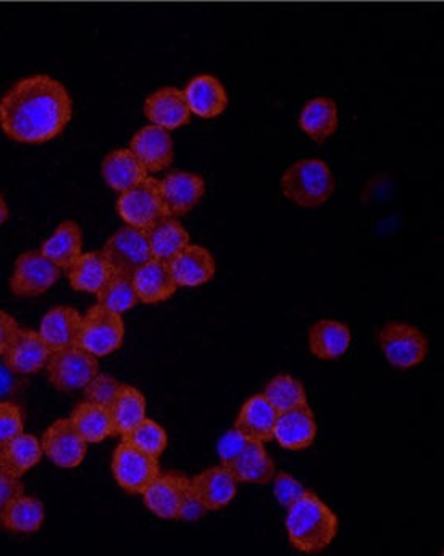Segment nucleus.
<instances>
[{
	"label": "nucleus",
	"mask_w": 444,
	"mask_h": 556,
	"mask_svg": "<svg viewBox=\"0 0 444 556\" xmlns=\"http://www.w3.org/2000/svg\"><path fill=\"white\" fill-rule=\"evenodd\" d=\"M185 99L191 114L198 117H220L228 108V92L220 79L212 75H199L185 88Z\"/></svg>",
	"instance_id": "21"
},
{
	"label": "nucleus",
	"mask_w": 444,
	"mask_h": 556,
	"mask_svg": "<svg viewBox=\"0 0 444 556\" xmlns=\"http://www.w3.org/2000/svg\"><path fill=\"white\" fill-rule=\"evenodd\" d=\"M338 518L317 495L307 492L288 508L287 531L291 547L306 555H317L333 544Z\"/></svg>",
	"instance_id": "2"
},
{
	"label": "nucleus",
	"mask_w": 444,
	"mask_h": 556,
	"mask_svg": "<svg viewBox=\"0 0 444 556\" xmlns=\"http://www.w3.org/2000/svg\"><path fill=\"white\" fill-rule=\"evenodd\" d=\"M205 515H207V508H205L204 503L194 493L190 492L187 498H185L180 513H178V521L198 522Z\"/></svg>",
	"instance_id": "42"
},
{
	"label": "nucleus",
	"mask_w": 444,
	"mask_h": 556,
	"mask_svg": "<svg viewBox=\"0 0 444 556\" xmlns=\"http://www.w3.org/2000/svg\"><path fill=\"white\" fill-rule=\"evenodd\" d=\"M41 253L61 270H68L83 254V233L78 224L65 220L42 244Z\"/></svg>",
	"instance_id": "30"
},
{
	"label": "nucleus",
	"mask_w": 444,
	"mask_h": 556,
	"mask_svg": "<svg viewBox=\"0 0 444 556\" xmlns=\"http://www.w3.org/2000/svg\"><path fill=\"white\" fill-rule=\"evenodd\" d=\"M125 324L122 314L94 306L83 316L78 345L96 357L109 356L124 345Z\"/></svg>",
	"instance_id": "6"
},
{
	"label": "nucleus",
	"mask_w": 444,
	"mask_h": 556,
	"mask_svg": "<svg viewBox=\"0 0 444 556\" xmlns=\"http://www.w3.org/2000/svg\"><path fill=\"white\" fill-rule=\"evenodd\" d=\"M42 456L45 452H42L41 442L36 437L22 433L0 446V469L20 479L38 466Z\"/></svg>",
	"instance_id": "29"
},
{
	"label": "nucleus",
	"mask_w": 444,
	"mask_h": 556,
	"mask_svg": "<svg viewBox=\"0 0 444 556\" xmlns=\"http://www.w3.org/2000/svg\"><path fill=\"white\" fill-rule=\"evenodd\" d=\"M16 374H13L9 367L5 366V363L0 364V396L10 395V393L15 390Z\"/></svg>",
	"instance_id": "45"
},
{
	"label": "nucleus",
	"mask_w": 444,
	"mask_h": 556,
	"mask_svg": "<svg viewBox=\"0 0 444 556\" xmlns=\"http://www.w3.org/2000/svg\"><path fill=\"white\" fill-rule=\"evenodd\" d=\"M244 443H246V439H244L243 435H240L237 430H231L227 435H224V439L218 443V453H220L221 465L227 463L228 459L233 458V456L240 452V448Z\"/></svg>",
	"instance_id": "44"
},
{
	"label": "nucleus",
	"mask_w": 444,
	"mask_h": 556,
	"mask_svg": "<svg viewBox=\"0 0 444 556\" xmlns=\"http://www.w3.org/2000/svg\"><path fill=\"white\" fill-rule=\"evenodd\" d=\"M300 127L313 141L325 142L338 130V105L331 98L310 99L300 115Z\"/></svg>",
	"instance_id": "32"
},
{
	"label": "nucleus",
	"mask_w": 444,
	"mask_h": 556,
	"mask_svg": "<svg viewBox=\"0 0 444 556\" xmlns=\"http://www.w3.org/2000/svg\"><path fill=\"white\" fill-rule=\"evenodd\" d=\"M48 379L61 392H78L99 374L98 357L79 345L52 351Z\"/></svg>",
	"instance_id": "4"
},
{
	"label": "nucleus",
	"mask_w": 444,
	"mask_h": 556,
	"mask_svg": "<svg viewBox=\"0 0 444 556\" xmlns=\"http://www.w3.org/2000/svg\"><path fill=\"white\" fill-rule=\"evenodd\" d=\"M112 472L115 481L125 492L142 495L152 481L161 475V468H158V458L124 442L115 450Z\"/></svg>",
	"instance_id": "9"
},
{
	"label": "nucleus",
	"mask_w": 444,
	"mask_h": 556,
	"mask_svg": "<svg viewBox=\"0 0 444 556\" xmlns=\"http://www.w3.org/2000/svg\"><path fill=\"white\" fill-rule=\"evenodd\" d=\"M7 218H9V206H7L5 200L0 194V225L5 224Z\"/></svg>",
	"instance_id": "46"
},
{
	"label": "nucleus",
	"mask_w": 444,
	"mask_h": 556,
	"mask_svg": "<svg viewBox=\"0 0 444 556\" xmlns=\"http://www.w3.org/2000/svg\"><path fill=\"white\" fill-rule=\"evenodd\" d=\"M351 330L346 324L325 319L314 324L309 330V350L321 361H337L351 346Z\"/></svg>",
	"instance_id": "27"
},
{
	"label": "nucleus",
	"mask_w": 444,
	"mask_h": 556,
	"mask_svg": "<svg viewBox=\"0 0 444 556\" xmlns=\"http://www.w3.org/2000/svg\"><path fill=\"white\" fill-rule=\"evenodd\" d=\"M191 492V481L178 472L158 475L144 490L142 498L149 511L164 521H177L185 498Z\"/></svg>",
	"instance_id": "11"
},
{
	"label": "nucleus",
	"mask_w": 444,
	"mask_h": 556,
	"mask_svg": "<svg viewBox=\"0 0 444 556\" xmlns=\"http://www.w3.org/2000/svg\"><path fill=\"white\" fill-rule=\"evenodd\" d=\"M144 115L152 125L167 131L178 130L191 122V111L185 92L174 86L152 92L145 99Z\"/></svg>",
	"instance_id": "13"
},
{
	"label": "nucleus",
	"mask_w": 444,
	"mask_h": 556,
	"mask_svg": "<svg viewBox=\"0 0 444 556\" xmlns=\"http://www.w3.org/2000/svg\"><path fill=\"white\" fill-rule=\"evenodd\" d=\"M162 200L168 215L181 217L201 203L205 194V181L201 175L191 172H172L158 181Z\"/></svg>",
	"instance_id": "14"
},
{
	"label": "nucleus",
	"mask_w": 444,
	"mask_h": 556,
	"mask_svg": "<svg viewBox=\"0 0 444 556\" xmlns=\"http://www.w3.org/2000/svg\"><path fill=\"white\" fill-rule=\"evenodd\" d=\"M112 276L114 269L102 251L81 254L68 269L69 285L83 293H98Z\"/></svg>",
	"instance_id": "31"
},
{
	"label": "nucleus",
	"mask_w": 444,
	"mask_h": 556,
	"mask_svg": "<svg viewBox=\"0 0 444 556\" xmlns=\"http://www.w3.org/2000/svg\"><path fill=\"white\" fill-rule=\"evenodd\" d=\"M264 396L280 413L307 405V393L300 380L291 376H277L265 386Z\"/></svg>",
	"instance_id": "36"
},
{
	"label": "nucleus",
	"mask_w": 444,
	"mask_h": 556,
	"mask_svg": "<svg viewBox=\"0 0 444 556\" xmlns=\"http://www.w3.org/2000/svg\"><path fill=\"white\" fill-rule=\"evenodd\" d=\"M61 276L62 270L41 251H26L13 267L10 290L18 298L41 296L58 283Z\"/></svg>",
	"instance_id": "7"
},
{
	"label": "nucleus",
	"mask_w": 444,
	"mask_h": 556,
	"mask_svg": "<svg viewBox=\"0 0 444 556\" xmlns=\"http://www.w3.org/2000/svg\"><path fill=\"white\" fill-rule=\"evenodd\" d=\"M42 452L58 468L75 469L88 452V443L76 432L72 420H55L41 440Z\"/></svg>",
	"instance_id": "12"
},
{
	"label": "nucleus",
	"mask_w": 444,
	"mask_h": 556,
	"mask_svg": "<svg viewBox=\"0 0 444 556\" xmlns=\"http://www.w3.org/2000/svg\"><path fill=\"white\" fill-rule=\"evenodd\" d=\"M237 484L227 468L207 469L191 481V492L204 503L207 511L227 508L237 496Z\"/></svg>",
	"instance_id": "22"
},
{
	"label": "nucleus",
	"mask_w": 444,
	"mask_h": 556,
	"mask_svg": "<svg viewBox=\"0 0 444 556\" xmlns=\"http://www.w3.org/2000/svg\"><path fill=\"white\" fill-rule=\"evenodd\" d=\"M149 172L139 159L132 154L131 149H117L109 152L102 162V177L105 184L118 193L129 190L139 181L148 178Z\"/></svg>",
	"instance_id": "26"
},
{
	"label": "nucleus",
	"mask_w": 444,
	"mask_h": 556,
	"mask_svg": "<svg viewBox=\"0 0 444 556\" xmlns=\"http://www.w3.org/2000/svg\"><path fill=\"white\" fill-rule=\"evenodd\" d=\"M307 492H309V490L301 484V482H297L293 476L280 472V475L274 478V493L275 496H277L278 503H280L283 508H290L297 500L303 498Z\"/></svg>",
	"instance_id": "40"
},
{
	"label": "nucleus",
	"mask_w": 444,
	"mask_h": 556,
	"mask_svg": "<svg viewBox=\"0 0 444 556\" xmlns=\"http://www.w3.org/2000/svg\"><path fill=\"white\" fill-rule=\"evenodd\" d=\"M129 149L149 174L164 172L174 162L175 149L170 131L155 125H149L135 134L129 142Z\"/></svg>",
	"instance_id": "16"
},
{
	"label": "nucleus",
	"mask_w": 444,
	"mask_h": 556,
	"mask_svg": "<svg viewBox=\"0 0 444 556\" xmlns=\"http://www.w3.org/2000/svg\"><path fill=\"white\" fill-rule=\"evenodd\" d=\"M379 340L388 363L399 370L420 366L429 354L426 333L409 324H386L381 329Z\"/></svg>",
	"instance_id": "5"
},
{
	"label": "nucleus",
	"mask_w": 444,
	"mask_h": 556,
	"mask_svg": "<svg viewBox=\"0 0 444 556\" xmlns=\"http://www.w3.org/2000/svg\"><path fill=\"white\" fill-rule=\"evenodd\" d=\"M132 283H135L139 301L144 304L164 303V301L170 300L178 290L168 263L155 260V257L132 274Z\"/></svg>",
	"instance_id": "20"
},
{
	"label": "nucleus",
	"mask_w": 444,
	"mask_h": 556,
	"mask_svg": "<svg viewBox=\"0 0 444 556\" xmlns=\"http://www.w3.org/2000/svg\"><path fill=\"white\" fill-rule=\"evenodd\" d=\"M122 387L124 386L114 377L98 374L83 390H85L86 402L111 408L112 403L120 393Z\"/></svg>",
	"instance_id": "38"
},
{
	"label": "nucleus",
	"mask_w": 444,
	"mask_h": 556,
	"mask_svg": "<svg viewBox=\"0 0 444 556\" xmlns=\"http://www.w3.org/2000/svg\"><path fill=\"white\" fill-rule=\"evenodd\" d=\"M178 287L195 288L215 277V260L211 251L199 244H188L168 263Z\"/></svg>",
	"instance_id": "19"
},
{
	"label": "nucleus",
	"mask_w": 444,
	"mask_h": 556,
	"mask_svg": "<svg viewBox=\"0 0 444 556\" xmlns=\"http://www.w3.org/2000/svg\"><path fill=\"white\" fill-rule=\"evenodd\" d=\"M317 437V424L309 405L280 413L275 422L274 440L281 448L303 452L313 445Z\"/></svg>",
	"instance_id": "18"
},
{
	"label": "nucleus",
	"mask_w": 444,
	"mask_h": 556,
	"mask_svg": "<svg viewBox=\"0 0 444 556\" xmlns=\"http://www.w3.org/2000/svg\"><path fill=\"white\" fill-rule=\"evenodd\" d=\"M25 493V486L18 478L7 475L5 471L0 469V511L9 505L13 500L18 498L20 495Z\"/></svg>",
	"instance_id": "41"
},
{
	"label": "nucleus",
	"mask_w": 444,
	"mask_h": 556,
	"mask_svg": "<svg viewBox=\"0 0 444 556\" xmlns=\"http://www.w3.org/2000/svg\"><path fill=\"white\" fill-rule=\"evenodd\" d=\"M221 466L241 484L265 485L275 478L274 462L261 442L246 440L240 452Z\"/></svg>",
	"instance_id": "17"
},
{
	"label": "nucleus",
	"mask_w": 444,
	"mask_h": 556,
	"mask_svg": "<svg viewBox=\"0 0 444 556\" xmlns=\"http://www.w3.org/2000/svg\"><path fill=\"white\" fill-rule=\"evenodd\" d=\"M96 296H98L99 306L117 314H125L139 303L132 276H125V274L114 273Z\"/></svg>",
	"instance_id": "35"
},
{
	"label": "nucleus",
	"mask_w": 444,
	"mask_h": 556,
	"mask_svg": "<svg viewBox=\"0 0 444 556\" xmlns=\"http://www.w3.org/2000/svg\"><path fill=\"white\" fill-rule=\"evenodd\" d=\"M20 327L10 314L0 311V356L7 353L13 340L18 336Z\"/></svg>",
	"instance_id": "43"
},
{
	"label": "nucleus",
	"mask_w": 444,
	"mask_h": 556,
	"mask_svg": "<svg viewBox=\"0 0 444 556\" xmlns=\"http://www.w3.org/2000/svg\"><path fill=\"white\" fill-rule=\"evenodd\" d=\"M280 188L283 197L296 206L316 208L324 206L333 197L337 181L327 162L303 159L287 168Z\"/></svg>",
	"instance_id": "3"
},
{
	"label": "nucleus",
	"mask_w": 444,
	"mask_h": 556,
	"mask_svg": "<svg viewBox=\"0 0 444 556\" xmlns=\"http://www.w3.org/2000/svg\"><path fill=\"white\" fill-rule=\"evenodd\" d=\"M83 316L69 306L52 307L41 323L39 336L52 351L65 350L79 343Z\"/></svg>",
	"instance_id": "24"
},
{
	"label": "nucleus",
	"mask_w": 444,
	"mask_h": 556,
	"mask_svg": "<svg viewBox=\"0 0 444 556\" xmlns=\"http://www.w3.org/2000/svg\"><path fill=\"white\" fill-rule=\"evenodd\" d=\"M124 442L158 458L168 445L167 432L155 420L144 419L131 432L124 435Z\"/></svg>",
	"instance_id": "37"
},
{
	"label": "nucleus",
	"mask_w": 444,
	"mask_h": 556,
	"mask_svg": "<svg viewBox=\"0 0 444 556\" xmlns=\"http://www.w3.org/2000/svg\"><path fill=\"white\" fill-rule=\"evenodd\" d=\"M23 413L10 402L0 403V446L23 433Z\"/></svg>",
	"instance_id": "39"
},
{
	"label": "nucleus",
	"mask_w": 444,
	"mask_h": 556,
	"mask_svg": "<svg viewBox=\"0 0 444 556\" xmlns=\"http://www.w3.org/2000/svg\"><path fill=\"white\" fill-rule=\"evenodd\" d=\"M109 409L114 420L115 432L127 435L145 419L144 395L138 389L124 386Z\"/></svg>",
	"instance_id": "34"
},
{
	"label": "nucleus",
	"mask_w": 444,
	"mask_h": 556,
	"mask_svg": "<svg viewBox=\"0 0 444 556\" xmlns=\"http://www.w3.org/2000/svg\"><path fill=\"white\" fill-rule=\"evenodd\" d=\"M277 417V409L267 402V399L264 395H255L241 408L234 430L251 442H271Z\"/></svg>",
	"instance_id": "23"
},
{
	"label": "nucleus",
	"mask_w": 444,
	"mask_h": 556,
	"mask_svg": "<svg viewBox=\"0 0 444 556\" xmlns=\"http://www.w3.org/2000/svg\"><path fill=\"white\" fill-rule=\"evenodd\" d=\"M45 519V506L39 500L20 495L0 511V528L10 534H36Z\"/></svg>",
	"instance_id": "28"
},
{
	"label": "nucleus",
	"mask_w": 444,
	"mask_h": 556,
	"mask_svg": "<svg viewBox=\"0 0 444 556\" xmlns=\"http://www.w3.org/2000/svg\"><path fill=\"white\" fill-rule=\"evenodd\" d=\"M68 89L49 75L20 79L0 99V128L22 144L52 141L72 121Z\"/></svg>",
	"instance_id": "1"
},
{
	"label": "nucleus",
	"mask_w": 444,
	"mask_h": 556,
	"mask_svg": "<svg viewBox=\"0 0 444 556\" xmlns=\"http://www.w3.org/2000/svg\"><path fill=\"white\" fill-rule=\"evenodd\" d=\"M51 354V348L38 332L20 330L12 345L3 354V363L16 376H33L46 369Z\"/></svg>",
	"instance_id": "15"
},
{
	"label": "nucleus",
	"mask_w": 444,
	"mask_h": 556,
	"mask_svg": "<svg viewBox=\"0 0 444 556\" xmlns=\"http://www.w3.org/2000/svg\"><path fill=\"white\" fill-rule=\"evenodd\" d=\"M117 211L125 224L129 227L145 230L149 225L154 224L158 218L168 215L164 200H162L158 180L144 178L135 187L120 193L117 201Z\"/></svg>",
	"instance_id": "8"
},
{
	"label": "nucleus",
	"mask_w": 444,
	"mask_h": 556,
	"mask_svg": "<svg viewBox=\"0 0 444 556\" xmlns=\"http://www.w3.org/2000/svg\"><path fill=\"white\" fill-rule=\"evenodd\" d=\"M69 420L86 443H101L117 433L111 409L96 403H81Z\"/></svg>",
	"instance_id": "33"
},
{
	"label": "nucleus",
	"mask_w": 444,
	"mask_h": 556,
	"mask_svg": "<svg viewBox=\"0 0 444 556\" xmlns=\"http://www.w3.org/2000/svg\"><path fill=\"white\" fill-rule=\"evenodd\" d=\"M152 257L170 263L185 247L190 244V233L174 215H164L145 228Z\"/></svg>",
	"instance_id": "25"
},
{
	"label": "nucleus",
	"mask_w": 444,
	"mask_h": 556,
	"mask_svg": "<svg viewBox=\"0 0 444 556\" xmlns=\"http://www.w3.org/2000/svg\"><path fill=\"white\" fill-rule=\"evenodd\" d=\"M102 253L107 257L114 273L125 276H132L139 267L152 260L145 231L129 225L109 238Z\"/></svg>",
	"instance_id": "10"
}]
</instances>
